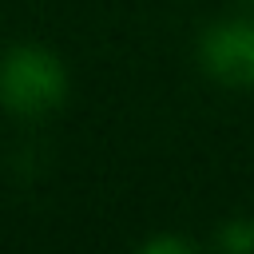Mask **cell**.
Instances as JSON below:
<instances>
[{
	"label": "cell",
	"mask_w": 254,
	"mask_h": 254,
	"mask_svg": "<svg viewBox=\"0 0 254 254\" xmlns=\"http://www.w3.org/2000/svg\"><path fill=\"white\" fill-rule=\"evenodd\" d=\"M67 99V67L40 44H16L0 60V103L16 115H48Z\"/></svg>",
	"instance_id": "1"
},
{
	"label": "cell",
	"mask_w": 254,
	"mask_h": 254,
	"mask_svg": "<svg viewBox=\"0 0 254 254\" xmlns=\"http://www.w3.org/2000/svg\"><path fill=\"white\" fill-rule=\"evenodd\" d=\"M198 64L226 87H254V20L230 16L202 32Z\"/></svg>",
	"instance_id": "2"
},
{
	"label": "cell",
	"mask_w": 254,
	"mask_h": 254,
	"mask_svg": "<svg viewBox=\"0 0 254 254\" xmlns=\"http://www.w3.org/2000/svg\"><path fill=\"white\" fill-rule=\"evenodd\" d=\"M218 246L230 254H254V218H230L218 230Z\"/></svg>",
	"instance_id": "3"
},
{
	"label": "cell",
	"mask_w": 254,
	"mask_h": 254,
	"mask_svg": "<svg viewBox=\"0 0 254 254\" xmlns=\"http://www.w3.org/2000/svg\"><path fill=\"white\" fill-rule=\"evenodd\" d=\"M143 250H147V254H183V250H194V242L163 234V238H147V242H143Z\"/></svg>",
	"instance_id": "4"
},
{
	"label": "cell",
	"mask_w": 254,
	"mask_h": 254,
	"mask_svg": "<svg viewBox=\"0 0 254 254\" xmlns=\"http://www.w3.org/2000/svg\"><path fill=\"white\" fill-rule=\"evenodd\" d=\"M250 4H254V0H250Z\"/></svg>",
	"instance_id": "5"
}]
</instances>
